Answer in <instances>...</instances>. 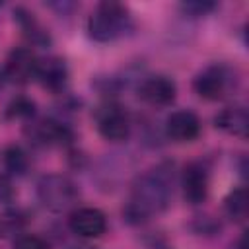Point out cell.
<instances>
[{"label":"cell","mask_w":249,"mask_h":249,"mask_svg":"<svg viewBox=\"0 0 249 249\" xmlns=\"http://www.w3.org/2000/svg\"><path fill=\"white\" fill-rule=\"evenodd\" d=\"M235 72L226 66V64H212L206 66L202 72L196 74L193 88L195 91L208 101H218L222 97H226L233 88H235Z\"/></svg>","instance_id":"cell-4"},{"label":"cell","mask_w":249,"mask_h":249,"mask_svg":"<svg viewBox=\"0 0 249 249\" xmlns=\"http://www.w3.org/2000/svg\"><path fill=\"white\" fill-rule=\"evenodd\" d=\"M33 113H35V103L29 97H23V95L12 99L6 107V117L8 119H29V117H33Z\"/></svg>","instance_id":"cell-17"},{"label":"cell","mask_w":249,"mask_h":249,"mask_svg":"<svg viewBox=\"0 0 249 249\" xmlns=\"http://www.w3.org/2000/svg\"><path fill=\"white\" fill-rule=\"evenodd\" d=\"M12 249H49L47 241L39 235H19L16 241H14V247Z\"/></svg>","instance_id":"cell-19"},{"label":"cell","mask_w":249,"mask_h":249,"mask_svg":"<svg viewBox=\"0 0 249 249\" xmlns=\"http://www.w3.org/2000/svg\"><path fill=\"white\" fill-rule=\"evenodd\" d=\"M14 196V187L6 175H0V202H10Z\"/></svg>","instance_id":"cell-20"},{"label":"cell","mask_w":249,"mask_h":249,"mask_svg":"<svg viewBox=\"0 0 249 249\" xmlns=\"http://www.w3.org/2000/svg\"><path fill=\"white\" fill-rule=\"evenodd\" d=\"M214 124L216 128L224 130L226 134L237 136V138H245L247 130H249V115L247 109L241 105H231V107H224L216 117H214Z\"/></svg>","instance_id":"cell-13"},{"label":"cell","mask_w":249,"mask_h":249,"mask_svg":"<svg viewBox=\"0 0 249 249\" xmlns=\"http://www.w3.org/2000/svg\"><path fill=\"white\" fill-rule=\"evenodd\" d=\"M4 167L12 175H23L29 169V158L23 148L19 146H8L4 150Z\"/></svg>","instance_id":"cell-16"},{"label":"cell","mask_w":249,"mask_h":249,"mask_svg":"<svg viewBox=\"0 0 249 249\" xmlns=\"http://www.w3.org/2000/svg\"><path fill=\"white\" fill-rule=\"evenodd\" d=\"M165 132L175 142H191L200 134V121L193 111L181 109L167 117Z\"/></svg>","instance_id":"cell-12"},{"label":"cell","mask_w":249,"mask_h":249,"mask_svg":"<svg viewBox=\"0 0 249 249\" xmlns=\"http://www.w3.org/2000/svg\"><path fill=\"white\" fill-rule=\"evenodd\" d=\"M37 64H39V58L29 47H16L10 51L4 62L2 76L12 84H27L29 80L35 78Z\"/></svg>","instance_id":"cell-7"},{"label":"cell","mask_w":249,"mask_h":249,"mask_svg":"<svg viewBox=\"0 0 249 249\" xmlns=\"http://www.w3.org/2000/svg\"><path fill=\"white\" fill-rule=\"evenodd\" d=\"M82 249H93V247H82Z\"/></svg>","instance_id":"cell-23"},{"label":"cell","mask_w":249,"mask_h":249,"mask_svg":"<svg viewBox=\"0 0 249 249\" xmlns=\"http://www.w3.org/2000/svg\"><path fill=\"white\" fill-rule=\"evenodd\" d=\"M29 140L37 146H66L72 142L74 132L70 130L68 124L56 121V119H39L33 121L27 128H25Z\"/></svg>","instance_id":"cell-6"},{"label":"cell","mask_w":249,"mask_h":249,"mask_svg":"<svg viewBox=\"0 0 249 249\" xmlns=\"http://www.w3.org/2000/svg\"><path fill=\"white\" fill-rule=\"evenodd\" d=\"M237 249H245V237H241V239H239V243H237Z\"/></svg>","instance_id":"cell-21"},{"label":"cell","mask_w":249,"mask_h":249,"mask_svg":"<svg viewBox=\"0 0 249 249\" xmlns=\"http://www.w3.org/2000/svg\"><path fill=\"white\" fill-rule=\"evenodd\" d=\"M208 169L202 161H191L183 167L181 173V187L183 196L189 204H202L208 196Z\"/></svg>","instance_id":"cell-8"},{"label":"cell","mask_w":249,"mask_h":249,"mask_svg":"<svg viewBox=\"0 0 249 249\" xmlns=\"http://www.w3.org/2000/svg\"><path fill=\"white\" fill-rule=\"evenodd\" d=\"M224 208L231 220L243 222L247 218V189L237 187V189L230 191L228 196L224 198Z\"/></svg>","instance_id":"cell-15"},{"label":"cell","mask_w":249,"mask_h":249,"mask_svg":"<svg viewBox=\"0 0 249 249\" xmlns=\"http://www.w3.org/2000/svg\"><path fill=\"white\" fill-rule=\"evenodd\" d=\"M0 230H2V226H0Z\"/></svg>","instance_id":"cell-24"},{"label":"cell","mask_w":249,"mask_h":249,"mask_svg":"<svg viewBox=\"0 0 249 249\" xmlns=\"http://www.w3.org/2000/svg\"><path fill=\"white\" fill-rule=\"evenodd\" d=\"M14 19H16V23L19 25V29L23 31V35H25L33 45L47 47V45L51 43L49 31H47V29L43 27V23L35 18V14L29 12L27 8H23V6L14 8Z\"/></svg>","instance_id":"cell-14"},{"label":"cell","mask_w":249,"mask_h":249,"mask_svg":"<svg viewBox=\"0 0 249 249\" xmlns=\"http://www.w3.org/2000/svg\"><path fill=\"white\" fill-rule=\"evenodd\" d=\"M173 195V163H158L144 171L130 189L128 200L123 208L128 224H144L163 212Z\"/></svg>","instance_id":"cell-1"},{"label":"cell","mask_w":249,"mask_h":249,"mask_svg":"<svg viewBox=\"0 0 249 249\" xmlns=\"http://www.w3.org/2000/svg\"><path fill=\"white\" fill-rule=\"evenodd\" d=\"M37 196L45 208L53 212L68 210L78 200V187L60 173L43 175L37 183Z\"/></svg>","instance_id":"cell-3"},{"label":"cell","mask_w":249,"mask_h":249,"mask_svg":"<svg viewBox=\"0 0 249 249\" xmlns=\"http://www.w3.org/2000/svg\"><path fill=\"white\" fill-rule=\"evenodd\" d=\"M35 78L39 80V84L49 89V91H62L68 84V66L64 62V58L60 56H47V58H39L37 64V74Z\"/></svg>","instance_id":"cell-11"},{"label":"cell","mask_w":249,"mask_h":249,"mask_svg":"<svg viewBox=\"0 0 249 249\" xmlns=\"http://www.w3.org/2000/svg\"><path fill=\"white\" fill-rule=\"evenodd\" d=\"M97 132L109 142H123L130 134V117L119 103H105L95 111Z\"/></svg>","instance_id":"cell-5"},{"label":"cell","mask_w":249,"mask_h":249,"mask_svg":"<svg viewBox=\"0 0 249 249\" xmlns=\"http://www.w3.org/2000/svg\"><path fill=\"white\" fill-rule=\"evenodd\" d=\"M4 88V76H2V72H0V89Z\"/></svg>","instance_id":"cell-22"},{"label":"cell","mask_w":249,"mask_h":249,"mask_svg":"<svg viewBox=\"0 0 249 249\" xmlns=\"http://www.w3.org/2000/svg\"><path fill=\"white\" fill-rule=\"evenodd\" d=\"M138 95L142 101H146L152 107H165V105L173 103V99L177 95V86L171 78L158 74V76L146 78L140 84Z\"/></svg>","instance_id":"cell-9"},{"label":"cell","mask_w":249,"mask_h":249,"mask_svg":"<svg viewBox=\"0 0 249 249\" xmlns=\"http://www.w3.org/2000/svg\"><path fill=\"white\" fill-rule=\"evenodd\" d=\"M216 8V4L214 2H206V0H191V2H183V4H179V10L185 14V16H189V18H200V16H206V14H210L212 10Z\"/></svg>","instance_id":"cell-18"},{"label":"cell","mask_w":249,"mask_h":249,"mask_svg":"<svg viewBox=\"0 0 249 249\" xmlns=\"http://www.w3.org/2000/svg\"><path fill=\"white\" fill-rule=\"evenodd\" d=\"M68 228L80 237H99L107 231V218L97 208H78L68 218Z\"/></svg>","instance_id":"cell-10"},{"label":"cell","mask_w":249,"mask_h":249,"mask_svg":"<svg viewBox=\"0 0 249 249\" xmlns=\"http://www.w3.org/2000/svg\"><path fill=\"white\" fill-rule=\"evenodd\" d=\"M132 29V16L121 2H101L88 18V35L97 43H111Z\"/></svg>","instance_id":"cell-2"}]
</instances>
